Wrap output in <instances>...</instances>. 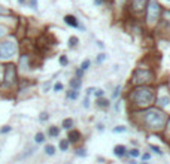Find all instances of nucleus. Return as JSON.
Returning a JSON list of instances; mask_svg holds the SVG:
<instances>
[{
  "instance_id": "nucleus-30",
  "label": "nucleus",
  "mask_w": 170,
  "mask_h": 164,
  "mask_svg": "<svg viewBox=\"0 0 170 164\" xmlns=\"http://www.w3.org/2000/svg\"><path fill=\"white\" fill-rule=\"evenodd\" d=\"M30 6L32 9H37V0H30Z\"/></svg>"
},
{
  "instance_id": "nucleus-27",
  "label": "nucleus",
  "mask_w": 170,
  "mask_h": 164,
  "mask_svg": "<svg viewBox=\"0 0 170 164\" xmlns=\"http://www.w3.org/2000/svg\"><path fill=\"white\" fill-rule=\"evenodd\" d=\"M130 155H131V157H139V155H140V152H139L137 149H131V151H130Z\"/></svg>"
},
{
  "instance_id": "nucleus-23",
  "label": "nucleus",
  "mask_w": 170,
  "mask_h": 164,
  "mask_svg": "<svg viewBox=\"0 0 170 164\" xmlns=\"http://www.w3.org/2000/svg\"><path fill=\"white\" fill-rule=\"evenodd\" d=\"M94 94H95L97 97H99V99H102L103 94H104V91H103V89H95V91H94Z\"/></svg>"
},
{
  "instance_id": "nucleus-11",
  "label": "nucleus",
  "mask_w": 170,
  "mask_h": 164,
  "mask_svg": "<svg viewBox=\"0 0 170 164\" xmlns=\"http://www.w3.org/2000/svg\"><path fill=\"white\" fill-rule=\"evenodd\" d=\"M81 84H82L81 79H72L70 81V87H72V89H79Z\"/></svg>"
},
{
  "instance_id": "nucleus-18",
  "label": "nucleus",
  "mask_w": 170,
  "mask_h": 164,
  "mask_svg": "<svg viewBox=\"0 0 170 164\" xmlns=\"http://www.w3.org/2000/svg\"><path fill=\"white\" fill-rule=\"evenodd\" d=\"M97 104H99V106H100V108H108L109 106V102L108 100H106V99H99V100H97Z\"/></svg>"
},
{
  "instance_id": "nucleus-38",
  "label": "nucleus",
  "mask_w": 170,
  "mask_h": 164,
  "mask_svg": "<svg viewBox=\"0 0 170 164\" xmlns=\"http://www.w3.org/2000/svg\"><path fill=\"white\" fill-rule=\"evenodd\" d=\"M119 106H121V100H118V102H116V106H115V109H116V110H119Z\"/></svg>"
},
{
  "instance_id": "nucleus-2",
  "label": "nucleus",
  "mask_w": 170,
  "mask_h": 164,
  "mask_svg": "<svg viewBox=\"0 0 170 164\" xmlns=\"http://www.w3.org/2000/svg\"><path fill=\"white\" fill-rule=\"evenodd\" d=\"M131 100L137 106H148L154 102V89L149 87H137L131 93Z\"/></svg>"
},
{
  "instance_id": "nucleus-25",
  "label": "nucleus",
  "mask_w": 170,
  "mask_h": 164,
  "mask_svg": "<svg viewBox=\"0 0 170 164\" xmlns=\"http://www.w3.org/2000/svg\"><path fill=\"white\" fill-rule=\"evenodd\" d=\"M149 148L152 151H155L157 154H158V155H160V154H161V149H160V148H158V146H155V145H149Z\"/></svg>"
},
{
  "instance_id": "nucleus-40",
  "label": "nucleus",
  "mask_w": 170,
  "mask_h": 164,
  "mask_svg": "<svg viewBox=\"0 0 170 164\" xmlns=\"http://www.w3.org/2000/svg\"><path fill=\"white\" fill-rule=\"evenodd\" d=\"M103 0H95V5H102Z\"/></svg>"
},
{
  "instance_id": "nucleus-6",
  "label": "nucleus",
  "mask_w": 170,
  "mask_h": 164,
  "mask_svg": "<svg viewBox=\"0 0 170 164\" xmlns=\"http://www.w3.org/2000/svg\"><path fill=\"white\" fill-rule=\"evenodd\" d=\"M152 78H154V75L151 73L149 70L139 69V70L134 72V79H133V82L134 84H145V82H148V81H152Z\"/></svg>"
},
{
  "instance_id": "nucleus-39",
  "label": "nucleus",
  "mask_w": 170,
  "mask_h": 164,
  "mask_svg": "<svg viewBox=\"0 0 170 164\" xmlns=\"http://www.w3.org/2000/svg\"><path fill=\"white\" fill-rule=\"evenodd\" d=\"M5 33H6V30H5L3 27H0V36H3Z\"/></svg>"
},
{
  "instance_id": "nucleus-14",
  "label": "nucleus",
  "mask_w": 170,
  "mask_h": 164,
  "mask_svg": "<svg viewBox=\"0 0 170 164\" xmlns=\"http://www.w3.org/2000/svg\"><path fill=\"white\" fill-rule=\"evenodd\" d=\"M45 154H46V155H54L55 148L52 146V145H46V146H45Z\"/></svg>"
},
{
  "instance_id": "nucleus-33",
  "label": "nucleus",
  "mask_w": 170,
  "mask_h": 164,
  "mask_svg": "<svg viewBox=\"0 0 170 164\" xmlns=\"http://www.w3.org/2000/svg\"><path fill=\"white\" fill-rule=\"evenodd\" d=\"M94 91H95V88H94V87H91V88H88V89H87V97H88L90 94H93Z\"/></svg>"
},
{
  "instance_id": "nucleus-35",
  "label": "nucleus",
  "mask_w": 170,
  "mask_h": 164,
  "mask_svg": "<svg viewBox=\"0 0 170 164\" xmlns=\"http://www.w3.org/2000/svg\"><path fill=\"white\" fill-rule=\"evenodd\" d=\"M90 103H88V97H85V100H84V108H88Z\"/></svg>"
},
{
  "instance_id": "nucleus-41",
  "label": "nucleus",
  "mask_w": 170,
  "mask_h": 164,
  "mask_svg": "<svg viewBox=\"0 0 170 164\" xmlns=\"http://www.w3.org/2000/svg\"><path fill=\"white\" fill-rule=\"evenodd\" d=\"M169 87H170V82H169Z\"/></svg>"
},
{
  "instance_id": "nucleus-31",
  "label": "nucleus",
  "mask_w": 170,
  "mask_h": 164,
  "mask_svg": "<svg viewBox=\"0 0 170 164\" xmlns=\"http://www.w3.org/2000/svg\"><path fill=\"white\" fill-rule=\"evenodd\" d=\"M104 58H106V55L104 54H100L99 57H97V63H102V61H104Z\"/></svg>"
},
{
  "instance_id": "nucleus-36",
  "label": "nucleus",
  "mask_w": 170,
  "mask_h": 164,
  "mask_svg": "<svg viewBox=\"0 0 170 164\" xmlns=\"http://www.w3.org/2000/svg\"><path fill=\"white\" fill-rule=\"evenodd\" d=\"M97 130H99V131H104V127H103L102 124H99V125H97Z\"/></svg>"
},
{
  "instance_id": "nucleus-15",
  "label": "nucleus",
  "mask_w": 170,
  "mask_h": 164,
  "mask_svg": "<svg viewBox=\"0 0 170 164\" xmlns=\"http://www.w3.org/2000/svg\"><path fill=\"white\" fill-rule=\"evenodd\" d=\"M158 103L163 104V106H167V104H170V97H166V96L160 97V99H158Z\"/></svg>"
},
{
  "instance_id": "nucleus-24",
  "label": "nucleus",
  "mask_w": 170,
  "mask_h": 164,
  "mask_svg": "<svg viewBox=\"0 0 170 164\" xmlns=\"http://www.w3.org/2000/svg\"><path fill=\"white\" fill-rule=\"evenodd\" d=\"M60 64H61V66H66V64H67V58H66V55H61V57H60Z\"/></svg>"
},
{
  "instance_id": "nucleus-4",
  "label": "nucleus",
  "mask_w": 170,
  "mask_h": 164,
  "mask_svg": "<svg viewBox=\"0 0 170 164\" xmlns=\"http://www.w3.org/2000/svg\"><path fill=\"white\" fill-rule=\"evenodd\" d=\"M160 12H161V9L158 6V3H157L155 0H149V5H148V15H146V18H148V22H155L158 20V17H160Z\"/></svg>"
},
{
  "instance_id": "nucleus-17",
  "label": "nucleus",
  "mask_w": 170,
  "mask_h": 164,
  "mask_svg": "<svg viewBox=\"0 0 170 164\" xmlns=\"http://www.w3.org/2000/svg\"><path fill=\"white\" fill-rule=\"evenodd\" d=\"M72 125H73V119H70V118H67V119H64V121H63V127H64V128H72Z\"/></svg>"
},
{
  "instance_id": "nucleus-32",
  "label": "nucleus",
  "mask_w": 170,
  "mask_h": 164,
  "mask_svg": "<svg viewBox=\"0 0 170 164\" xmlns=\"http://www.w3.org/2000/svg\"><path fill=\"white\" fill-rule=\"evenodd\" d=\"M76 155H79V157H85L87 154L84 152V149H79V151H76Z\"/></svg>"
},
{
  "instance_id": "nucleus-43",
  "label": "nucleus",
  "mask_w": 170,
  "mask_h": 164,
  "mask_svg": "<svg viewBox=\"0 0 170 164\" xmlns=\"http://www.w3.org/2000/svg\"><path fill=\"white\" fill-rule=\"evenodd\" d=\"M169 130H170V127H169Z\"/></svg>"
},
{
  "instance_id": "nucleus-3",
  "label": "nucleus",
  "mask_w": 170,
  "mask_h": 164,
  "mask_svg": "<svg viewBox=\"0 0 170 164\" xmlns=\"http://www.w3.org/2000/svg\"><path fill=\"white\" fill-rule=\"evenodd\" d=\"M17 52V45L14 42H3L0 43V58L6 60V58H11L12 55H15Z\"/></svg>"
},
{
  "instance_id": "nucleus-29",
  "label": "nucleus",
  "mask_w": 170,
  "mask_h": 164,
  "mask_svg": "<svg viewBox=\"0 0 170 164\" xmlns=\"http://www.w3.org/2000/svg\"><path fill=\"white\" fill-rule=\"evenodd\" d=\"M48 118H49V115H48L46 112H43V113H41V116H39V119H41V121H46Z\"/></svg>"
},
{
  "instance_id": "nucleus-37",
  "label": "nucleus",
  "mask_w": 170,
  "mask_h": 164,
  "mask_svg": "<svg viewBox=\"0 0 170 164\" xmlns=\"http://www.w3.org/2000/svg\"><path fill=\"white\" fill-rule=\"evenodd\" d=\"M143 160H145V161H146V160H149V158H151V155H149V154H143Z\"/></svg>"
},
{
  "instance_id": "nucleus-26",
  "label": "nucleus",
  "mask_w": 170,
  "mask_h": 164,
  "mask_svg": "<svg viewBox=\"0 0 170 164\" xmlns=\"http://www.w3.org/2000/svg\"><path fill=\"white\" fill-rule=\"evenodd\" d=\"M61 89H63V84L58 82V84H55V85H54V91H55V93H57V91H61Z\"/></svg>"
},
{
  "instance_id": "nucleus-13",
  "label": "nucleus",
  "mask_w": 170,
  "mask_h": 164,
  "mask_svg": "<svg viewBox=\"0 0 170 164\" xmlns=\"http://www.w3.org/2000/svg\"><path fill=\"white\" fill-rule=\"evenodd\" d=\"M78 43H79V39H78L76 36H72V37L69 39V46H70V48H75Z\"/></svg>"
},
{
  "instance_id": "nucleus-8",
  "label": "nucleus",
  "mask_w": 170,
  "mask_h": 164,
  "mask_svg": "<svg viewBox=\"0 0 170 164\" xmlns=\"http://www.w3.org/2000/svg\"><path fill=\"white\" fill-rule=\"evenodd\" d=\"M146 2H148V0H133V9L137 11V12H140L143 7H145Z\"/></svg>"
},
{
  "instance_id": "nucleus-22",
  "label": "nucleus",
  "mask_w": 170,
  "mask_h": 164,
  "mask_svg": "<svg viewBox=\"0 0 170 164\" xmlns=\"http://www.w3.org/2000/svg\"><path fill=\"white\" fill-rule=\"evenodd\" d=\"M124 131H127V128H125L124 125H119V127H115V128H114V133H124Z\"/></svg>"
},
{
  "instance_id": "nucleus-9",
  "label": "nucleus",
  "mask_w": 170,
  "mask_h": 164,
  "mask_svg": "<svg viewBox=\"0 0 170 164\" xmlns=\"http://www.w3.org/2000/svg\"><path fill=\"white\" fill-rule=\"evenodd\" d=\"M114 154H115L116 157H123L124 154H125V146H123V145H116L115 148H114Z\"/></svg>"
},
{
  "instance_id": "nucleus-21",
  "label": "nucleus",
  "mask_w": 170,
  "mask_h": 164,
  "mask_svg": "<svg viewBox=\"0 0 170 164\" xmlns=\"http://www.w3.org/2000/svg\"><path fill=\"white\" fill-rule=\"evenodd\" d=\"M67 148H69V142H67V140H61V142H60V149L66 152Z\"/></svg>"
},
{
  "instance_id": "nucleus-5",
  "label": "nucleus",
  "mask_w": 170,
  "mask_h": 164,
  "mask_svg": "<svg viewBox=\"0 0 170 164\" xmlns=\"http://www.w3.org/2000/svg\"><path fill=\"white\" fill-rule=\"evenodd\" d=\"M15 82H17V69L14 64H7L5 67V85L12 87Z\"/></svg>"
},
{
  "instance_id": "nucleus-1",
  "label": "nucleus",
  "mask_w": 170,
  "mask_h": 164,
  "mask_svg": "<svg viewBox=\"0 0 170 164\" xmlns=\"http://www.w3.org/2000/svg\"><path fill=\"white\" fill-rule=\"evenodd\" d=\"M167 116L164 112L158 109H148L145 112V123L148 125V128L151 130H160L166 125Z\"/></svg>"
},
{
  "instance_id": "nucleus-42",
  "label": "nucleus",
  "mask_w": 170,
  "mask_h": 164,
  "mask_svg": "<svg viewBox=\"0 0 170 164\" xmlns=\"http://www.w3.org/2000/svg\"><path fill=\"white\" fill-rule=\"evenodd\" d=\"M167 2H170V0H167Z\"/></svg>"
},
{
  "instance_id": "nucleus-10",
  "label": "nucleus",
  "mask_w": 170,
  "mask_h": 164,
  "mask_svg": "<svg viewBox=\"0 0 170 164\" xmlns=\"http://www.w3.org/2000/svg\"><path fill=\"white\" fill-rule=\"evenodd\" d=\"M79 131H70L69 133V140L70 142H76V140H79Z\"/></svg>"
},
{
  "instance_id": "nucleus-20",
  "label": "nucleus",
  "mask_w": 170,
  "mask_h": 164,
  "mask_svg": "<svg viewBox=\"0 0 170 164\" xmlns=\"http://www.w3.org/2000/svg\"><path fill=\"white\" fill-rule=\"evenodd\" d=\"M49 134H51L52 137H54V136H58V134H60V130H58L57 127H51V128H49Z\"/></svg>"
},
{
  "instance_id": "nucleus-34",
  "label": "nucleus",
  "mask_w": 170,
  "mask_h": 164,
  "mask_svg": "<svg viewBox=\"0 0 170 164\" xmlns=\"http://www.w3.org/2000/svg\"><path fill=\"white\" fill-rule=\"evenodd\" d=\"M7 131H11V127H5V128H2V130H0V133H7Z\"/></svg>"
},
{
  "instance_id": "nucleus-28",
  "label": "nucleus",
  "mask_w": 170,
  "mask_h": 164,
  "mask_svg": "<svg viewBox=\"0 0 170 164\" xmlns=\"http://www.w3.org/2000/svg\"><path fill=\"white\" fill-rule=\"evenodd\" d=\"M119 91H121V87H116L115 91H114V94H112V97H114V99H116V97L119 96Z\"/></svg>"
},
{
  "instance_id": "nucleus-12",
  "label": "nucleus",
  "mask_w": 170,
  "mask_h": 164,
  "mask_svg": "<svg viewBox=\"0 0 170 164\" xmlns=\"http://www.w3.org/2000/svg\"><path fill=\"white\" fill-rule=\"evenodd\" d=\"M79 97V91L78 89H70L67 93V99H72V100H75V99H78Z\"/></svg>"
},
{
  "instance_id": "nucleus-16",
  "label": "nucleus",
  "mask_w": 170,
  "mask_h": 164,
  "mask_svg": "<svg viewBox=\"0 0 170 164\" xmlns=\"http://www.w3.org/2000/svg\"><path fill=\"white\" fill-rule=\"evenodd\" d=\"M34 140H36V143H42V142H45V134H43V133H37V134L34 136Z\"/></svg>"
},
{
  "instance_id": "nucleus-19",
  "label": "nucleus",
  "mask_w": 170,
  "mask_h": 164,
  "mask_svg": "<svg viewBox=\"0 0 170 164\" xmlns=\"http://www.w3.org/2000/svg\"><path fill=\"white\" fill-rule=\"evenodd\" d=\"M90 64H91V61H90L88 58H87V60H84L82 64H81V70H82V72H84V70H87V69L90 67Z\"/></svg>"
},
{
  "instance_id": "nucleus-7",
  "label": "nucleus",
  "mask_w": 170,
  "mask_h": 164,
  "mask_svg": "<svg viewBox=\"0 0 170 164\" xmlns=\"http://www.w3.org/2000/svg\"><path fill=\"white\" fill-rule=\"evenodd\" d=\"M64 22H66V24H69L70 27H75V28L79 27V28H82L81 24H79V21L76 20L73 15H66V17H64Z\"/></svg>"
}]
</instances>
